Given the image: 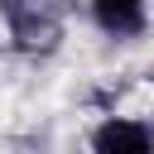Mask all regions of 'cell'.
Returning <instances> with one entry per match:
<instances>
[{
    "mask_svg": "<svg viewBox=\"0 0 154 154\" xmlns=\"http://www.w3.org/2000/svg\"><path fill=\"white\" fill-rule=\"evenodd\" d=\"M91 154H149V130L140 120H106L91 140Z\"/></svg>",
    "mask_w": 154,
    "mask_h": 154,
    "instance_id": "1",
    "label": "cell"
},
{
    "mask_svg": "<svg viewBox=\"0 0 154 154\" xmlns=\"http://www.w3.org/2000/svg\"><path fill=\"white\" fill-rule=\"evenodd\" d=\"M96 14V24L106 29V34H116V38H130V34H140L144 29V5H96L91 10Z\"/></svg>",
    "mask_w": 154,
    "mask_h": 154,
    "instance_id": "3",
    "label": "cell"
},
{
    "mask_svg": "<svg viewBox=\"0 0 154 154\" xmlns=\"http://www.w3.org/2000/svg\"><path fill=\"white\" fill-rule=\"evenodd\" d=\"M10 19H14V38L24 43V48H48L53 38H58V19L53 14H38V10H10Z\"/></svg>",
    "mask_w": 154,
    "mask_h": 154,
    "instance_id": "2",
    "label": "cell"
}]
</instances>
